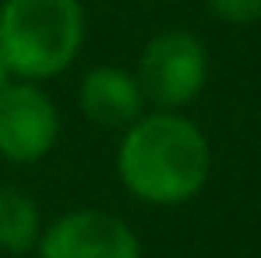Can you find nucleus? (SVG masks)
<instances>
[{
	"label": "nucleus",
	"mask_w": 261,
	"mask_h": 258,
	"mask_svg": "<svg viewBox=\"0 0 261 258\" xmlns=\"http://www.w3.org/2000/svg\"><path fill=\"white\" fill-rule=\"evenodd\" d=\"M212 177L208 134L180 110H145L117 142V180L134 202L180 209Z\"/></svg>",
	"instance_id": "1"
},
{
	"label": "nucleus",
	"mask_w": 261,
	"mask_h": 258,
	"mask_svg": "<svg viewBox=\"0 0 261 258\" xmlns=\"http://www.w3.org/2000/svg\"><path fill=\"white\" fill-rule=\"evenodd\" d=\"M82 0H0V60L18 82L60 78L85 46Z\"/></svg>",
	"instance_id": "2"
},
{
	"label": "nucleus",
	"mask_w": 261,
	"mask_h": 258,
	"mask_svg": "<svg viewBox=\"0 0 261 258\" xmlns=\"http://www.w3.org/2000/svg\"><path fill=\"white\" fill-rule=\"evenodd\" d=\"M148 110H184L208 82V46L191 29H163L141 46L134 64Z\"/></svg>",
	"instance_id": "3"
},
{
	"label": "nucleus",
	"mask_w": 261,
	"mask_h": 258,
	"mask_svg": "<svg viewBox=\"0 0 261 258\" xmlns=\"http://www.w3.org/2000/svg\"><path fill=\"white\" fill-rule=\"evenodd\" d=\"M60 142V110L39 82H11L0 92V159L36 167Z\"/></svg>",
	"instance_id": "4"
},
{
	"label": "nucleus",
	"mask_w": 261,
	"mask_h": 258,
	"mask_svg": "<svg viewBox=\"0 0 261 258\" xmlns=\"http://www.w3.org/2000/svg\"><path fill=\"white\" fill-rule=\"evenodd\" d=\"M39 258H145L141 237L124 216L106 209H71L43 223Z\"/></svg>",
	"instance_id": "5"
},
{
	"label": "nucleus",
	"mask_w": 261,
	"mask_h": 258,
	"mask_svg": "<svg viewBox=\"0 0 261 258\" xmlns=\"http://www.w3.org/2000/svg\"><path fill=\"white\" fill-rule=\"evenodd\" d=\"M78 110L85 113V121L99 124V128L124 131L148 110V103L138 85L134 67L95 64L78 82Z\"/></svg>",
	"instance_id": "6"
},
{
	"label": "nucleus",
	"mask_w": 261,
	"mask_h": 258,
	"mask_svg": "<svg viewBox=\"0 0 261 258\" xmlns=\"http://www.w3.org/2000/svg\"><path fill=\"white\" fill-rule=\"evenodd\" d=\"M43 233V213L36 198L18 184H0V251L4 255H29L36 251Z\"/></svg>",
	"instance_id": "7"
},
{
	"label": "nucleus",
	"mask_w": 261,
	"mask_h": 258,
	"mask_svg": "<svg viewBox=\"0 0 261 258\" xmlns=\"http://www.w3.org/2000/svg\"><path fill=\"white\" fill-rule=\"evenodd\" d=\"M205 4L219 21H229V25L261 21V0H205Z\"/></svg>",
	"instance_id": "8"
},
{
	"label": "nucleus",
	"mask_w": 261,
	"mask_h": 258,
	"mask_svg": "<svg viewBox=\"0 0 261 258\" xmlns=\"http://www.w3.org/2000/svg\"><path fill=\"white\" fill-rule=\"evenodd\" d=\"M11 82H14V75H11V71H7V64L0 60V92H4V88L11 85Z\"/></svg>",
	"instance_id": "9"
}]
</instances>
